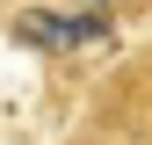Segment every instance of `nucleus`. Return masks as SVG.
<instances>
[{
	"label": "nucleus",
	"instance_id": "obj_1",
	"mask_svg": "<svg viewBox=\"0 0 152 145\" xmlns=\"http://www.w3.org/2000/svg\"><path fill=\"white\" fill-rule=\"evenodd\" d=\"M7 36L22 51H44V58H72V51H94L116 36L102 7H72V0H29L22 15H7Z\"/></svg>",
	"mask_w": 152,
	"mask_h": 145
},
{
	"label": "nucleus",
	"instance_id": "obj_2",
	"mask_svg": "<svg viewBox=\"0 0 152 145\" xmlns=\"http://www.w3.org/2000/svg\"><path fill=\"white\" fill-rule=\"evenodd\" d=\"M58 145H138V138H123V131H109V123H94V116H80L72 131L58 138Z\"/></svg>",
	"mask_w": 152,
	"mask_h": 145
},
{
	"label": "nucleus",
	"instance_id": "obj_3",
	"mask_svg": "<svg viewBox=\"0 0 152 145\" xmlns=\"http://www.w3.org/2000/svg\"><path fill=\"white\" fill-rule=\"evenodd\" d=\"M72 7H102V15H123V7H138V0H72Z\"/></svg>",
	"mask_w": 152,
	"mask_h": 145
}]
</instances>
